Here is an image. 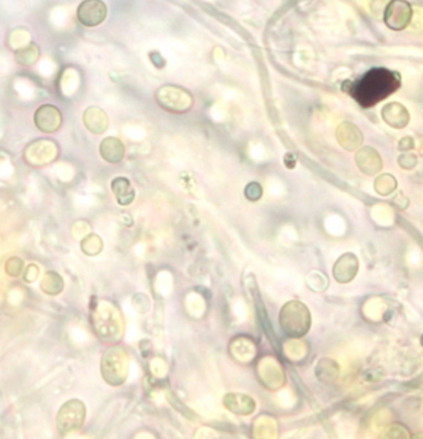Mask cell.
Listing matches in <instances>:
<instances>
[{"label": "cell", "mask_w": 423, "mask_h": 439, "mask_svg": "<svg viewBox=\"0 0 423 439\" xmlns=\"http://www.w3.org/2000/svg\"><path fill=\"white\" fill-rule=\"evenodd\" d=\"M398 81L387 69H371L354 88V97L364 105L374 104L392 93Z\"/></svg>", "instance_id": "6da1fadb"}, {"label": "cell", "mask_w": 423, "mask_h": 439, "mask_svg": "<svg viewBox=\"0 0 423 439\" xmlns=\"http://www.w3.org/2000/svg\"><path fill=\"white\" fill-rule=\"evenodd\" d=\"M412 18V9L406 0H391L385 9L384 20L387 27L395 32L408 27Z\"/></svg>", "instance_id": "7a4b0ae2"}, {"label": "cell", "mask_w": 423, "mask_h": 439, "mask_svg": "<svg viewBox=\"0 0 423 439\" xmlns=\"http://www.w3.org/2000/svg\"><path fill=\"white\" fill-rule=\"evenodd\" d=\"M107 6L102 0H84L77 9V18L84 27H97L105 21Z\"/></svg>", "instance_id": "3957f363"}, {"label": "cell", "mask_w": 423, "mask_h": 439, "mask_svg": "<svg viewBox=\"0 0 423 439\" xmlns=\"http://www.w3.org/2000/svg\"><path fill=\"white\" fill-rule=\"evenodd\" d=\"M34 121L37 129L42 133H55L62 123V115L56 107L45 104L37 108Z\"/></svg>", "instance_id": "277c9868"}]
</instances>
